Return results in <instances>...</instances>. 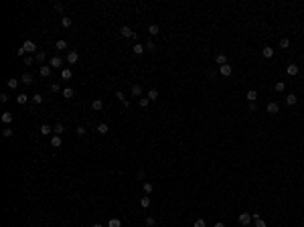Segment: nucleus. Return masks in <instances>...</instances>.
Returning a JSON list of instances; mask_svg holds the SVG:
<instances>
[{"mask_svg": "<svg viewBox=\"0 0 304 227\" xmlns=\"http://www.w3.org/2000/svg\"><path fill=\"white\" fill-rule=\"evenodd\" d=\"M61 65H63V61H61V57H59V55L51 57V61H49V67H51V69H61Z\"/></svg>", "mask_w": 304, "mask_h": 227, "instance_id": "1", "label": "nucleus"}, {"mask_svg": "<svg viewBox=\"0 0 304 227\" xmlns=\"http://www.w3.org/2000/svg\"><path fill=\"white\" fill-rule=\"evenodd\" d=\"M237 221H239L241 225H249V223H251V213H248V211H245V213H239V219H237Z\"/></svg>", "mask_w": 304, "mask_h": 227, "instance_id": "2", "label": "nucleus"}, {"mask_svg": "<svg viewBox=\"0 0 304 227\" xmlns=\"http://www.w3.org/2000/svg\"><path fill=\"white\" fill-rule=\"evenodd\" d=\"M23 49L26 51V53H34V51H37V45H34V41H24Z\"/></svg>", "mask_w": 304, "mask_h": 227, "instance_id": "3", "label": "nucleus"}, {"mask_svg": "<svg viewBox=\"0 0 304 227\" xmlns=\"http://www.w3.org/2000/svg\"><path fill=\"white\" fill-rule=\"evenodd\" d=\"M219 73H221L223 77H229V75L233 73V69H231V65H221V67H219Z\"/></svg>", "mask_w": 304, "mask_h": 227, "instance_id": "4", "label": "nucleus"}, {"mask_svg": "<svg viewBox=\"0 0 304 227\" xmlns=\"http://www.w3.org/2000/svg\"><path fill=\"white\" fill-rule=\"evenodd\" d=\"M77 59H79V53H77V51H69V53H67V63H71V65H73V63H77Z\"/></svg>", "mask_w": 304, "mask_h": 227, "instance_id": "5", "label": "nucleus"}, {"mask_svg": "<svg viewBox=\"0 0 304 227\" xmlns=\"http://www.w3.org/2000/svg\"><path fill=\"white\" fill-rule=\"evenodd\" d=\"M266 110H268V114H278V110H280V105L276 102H270L268 105H266Z\"/></svg>", "mask_w": 304, "mask_h": 227, "instance_id": "6", "label": "nucleus"}, {"mask_svg": "<svg viewBox=\"0 0 304 227\" xmlns=\"http://www.w3.org/2000/svg\"><path fill=\"white\" fill-rule=\"evenodd\" d=\"M116 97H118V102L122 103V105H126V108L130 105V102L126 100V95H124V93H122V91H116Z\"/></svg>", "mask_w": 304, "mask_h": 227, "instance_id": "7", "label": "nucleus"}, {"mask_svg": "<svg viewBox=\"0 0 304 227\" xmlns=\"http://www.w3.org/2000/svg\"><path fill=\"white\" fill-rule=\"evenodd\" d=\"M95 130H97V134H108V132H110V126L105 124V122H101V124H97Z\"/></svg>", "mask_w": 304, "mask_h": 227, "instance_id": "8", "label": "nucleus"}, {"mask_svg": "<svg viewBox=\"0 0 304 227\" xmlns=\"http://www.w3.org/2000/svg\"><path fill=\"white\" fill-rule=\"evenodd\" d=\"M120 34L128 39V37H134L136 33H132V29H130V26H122V29H120Z\"/></svg>", "mask_w": 304, "mask_h": 227, "instance_id": "9", "label": "nucleus"}, {"mask_svg": "<svg viewBox=\"0 0 304 227\" xmlns=\"http://www.w3.org/2000/svg\"><path fill=\"white\" fill-rule=\"evenodd\" d=\"M146 97L150 100V102H156V100H158V89H154V87H152V89H148V95H146Z\"/></svg>", "mask_w": 304, "mask_h": 227, "instance_id": "10", "label": "nucleus"}, {"mask_svg": "<svg viewBox=\"0 0 304 227\" xmlns=\"http://www.w3.org/2000/svg\"><path fill=\"white\" fill-rule=\"evenodd\" d=\"M215 61H217V65L221 67V65H227V57L223 55V53H219V55L215 57Z\"/></svg>", "mask_w": 304, "mask_h": 227, "instance_id": "11", "label": "nucleus"}, {"mask_svg": "<svg viewBox=\"0 0 304 227\" xmlns=\"http://www.w3.org/2000/svg\"><path fill=\"white\" fill-rule=\"evenodd\" d=\"M245 97H248V102H249V103H253V102H256V100H258V91L249 89V91H248V95H245Z\"/></svg>", "mask_w": 304, "mask_h": 227, "instance_id": "12", "label": "nucleus"}, {"mask_svg": "<svg viewBox=\"0 0 304 227\" xmlns=\"http://www.w3.org/2000/svg\"><path fill=\"white\" fill-rule=\"evenodd\" d=\"M158 33H160L158 24H150V26H148V34H150V37H156Z\"/></svg>", "mask_w": 304, "mask_h": 227, "instance_id": "13", "label": "nucleus"}, {"mask_svg": "<svg viewBox=\"0 0 304 227\" xmlns=\"http://www.w3.org/2000/svg\"><path fill=\"white\" fill-rule=\"evenodd\" d=\"M262 55L266 57V59H272V57H274V49H272V47H264Z\"/></svg>", "mask_w": 304, "mask_h": 227, "instance_id": "14", "label": "nucleus"}, {"mask_svg": "<svg viewBox=\"0 0 304 227\" xmlns=\"http://www.w3.org/2000/svg\"><path fill=\"white\" fill-rule=\"evenodd\" d=\"M91 108H93L95 112H101V110H103V102H101V100H93V103H91Z\"/></svg>", "mask_w": 304, "mask_h": 227, "instance_id": "15", "label": "nucleus"}, {"mask_svg": "<svg viewBox=\"0 0 304 227\" xmlns=\"http://www.w3.org/2000/svg\"><path fill=\"white\" fill-rule=\"evenodd\" d=\"M140 207H142V209H148V207H150V197H148V195H144V197L140 199Z\"/></svg>", "mask_w": 304, "mask_h": 227, "instance_id": "16", "label": "nucleus"}, {"mask_svg": "<svg viewBox=\"0 0 304 227\" xmlns=\"http://www.w3.org/2000/svg\"><path fill=\"white\" fill-rule=\"evenodd\" d=\"M16 102L21 103V105H24V103L29 102V95H26V93H18V95H16Z\"/></svg>", "mask_w": 304, "mask_h": 227, "instance_id": "17", "label": "nucleus"}, {"mask_svg": "<svg viewBox=\"0 0 304 227\" xmlns=\"http://www.w3.org/2000/svg\"><path fill=\"white\" fill-rule=\"evenodd\" d=\"M39 73H41L43 77H49V75H51V67H49V65H43V67L39 69Z\"/></svg>", "mask_w": 304, "mask_h": 227, "instance_id": "18", "label": "nucleus"}, {"mask_svg": "<svg viewBox=\"0 0 304 227\" xmlns=\"http://www.w3.org/2000/svg\"><path fill=\"white\" fill-rule=\"evenodd\" d=\"M2 122H4V124H12V114L10 112H4V114H2Z\"/></svg>", "mask_w": 304, "mask_h": 227, "instance_id": "19", "label": "nucleus"}, {"mask_svg": "<svg viewBox=\"0 0 304 227\" xmlns=\"http://www.w3.org/2000/svg\"><path fill=\"white\" fill-rule=\"evenodd\" d=\"M63 130H65V128H63V124L53 126V134H55V136H61V134H63Z\"/></svg>", "mask_w": 304, "mask_h": 227, "instance_id": "20", "label": "nucleus"}, {"mask_svg": "<svg viewBox=\"0 0 304 227\" xmlns=\"http://www.w3.org/2000/svg\"><path fill=\"white\" fill-rule=\"evenodd\" d=\"M23 83H24V85H33V75H31V73H24V75H23Z\"/></svg>", "mask_w": 304, "mask_h": 227, "instance_id": "21", "label": "nucleus"}, {"mask_svg": "<svg viewBox=\"0 0 304 227\" xmlns=\"http://www.w3.org/2000/svg\"><path fill=\"white\" fill-rule=\"evenodd\" d=\"M108 227H122V221H120L118 217H114V219H110V223H108Z\"/></svg>", "mask_w": 304, "mask_h": 227, "instance_id": "22", "label": "nucleus"}, {"mask_svg": "<svg viewBox=\"0 0 304 227\" xmlns=\"http://www.w3.org/2000/svg\"><path fill=\"white\" fill-rule=\"evenodd\" d=\"M71 75H73V73H71V69H61V77H63L65 81L71 79Z\"/></svg>", "mask_w": 304, "mask_h": 227, "instance_id": "23", "label": "nucleus"}, {"mask_svg": "<svg viewBox=\"0 0 304 227\" xmlns=\"http://www.w3.org/2000/svg\"><path fill=\"white\" fill-rule=\"evenodd\" d=\"M51 132H53V128H51V126H41V134H43V136H49V134H51Z\"/></svg>", "mask_w": 304, "mask_h": 227, "instance_id": "24", "label": "nucleus"}, {"mask_svg": "<svg viewBox=\"0 0 304 227\" xmlns=\"http://www.w3.org/2000/svg\"><path fill=\"white\" fill-rule=\"evenodd\" d=\"M55 47L59 49V51H63V49H67V41H63V39H59L55 43Z\"/></svg>", "mask_w": 304, "mask_h": 227, "instance_id": "25", "label": "nucleus"}, {"mask_svg": "<svg viewBox=\"0 0 304 227\" xmlns=\"http://www.w3.org/2000/svg\"><path fill=\"white\" fill-rule=\"evenodd\" d=\"M132 51H134V53H136V55H142V53H144V47H142V45H140V43H136V45H134V47H132Z\"/></svg>", "mask_w": 304, "mask_h": 227, "instance_id": "26", "label": "nucleus"}, {"mask_svg": "<svg viewBox=\"0 0 304 227\" xmlns=\"http://www.w3.org/2000/svg\"><path fill=\"white\" fill-rule=\"evenodd\" d=\"M288 75H298V65H288Z\"/></svg>", "mask_w": 304, "mask_h": 227, "instance_id": "27", "label": "nucleus"}, {"mask_svg": "<svg viewBox=\"0 0 304 227\" xmlns=\"http://www.w3.org/2000/svg\"><path fill=\"white\" fill-rule=\"evenodd\" d=\"M296 102H298V97H296L294 93H290V95L286 97V103H288V105H294V103H296Z\"/></svg>", "mask_w": 304, "mask_h": 227, "instance_id": "28", "label": "nucleus"}, {"mask_svg": "<svg viewBox=\"0 0 304 227\" xmlns=\"http://www.w3.org/2000/svg\"><path fill=\"white\" fill-rule=\"evenodd\" d=\"M51 146H55V148L61 146V136H53V138H51Z\"/></svg>", "mask_w": 304, "mask_h": 227, "instance_id": "29", "label": "nucleus"}, {"mask_svg": "<svg viewBox=\"0 0 304 227\" xmlns=\"http://www.w3.org/2000/svg\"><path fill=\"white\" fill-rule=\"evenodd\" d=\"M274 89H276L278 93H280V91H284V89H286V83H284V81H278V83L274 85Z\"/></svg>", "mask_w": 304, "mask_h": 227, "instance_id": "30", "label": "nucleus"}, {"mask_svg": "<svg viewBox=\"0 0 304 227\" xmlns=\"http://www.w3.org/2000/svg\"><path fill=\"white\" fill-rule=\"evenodd\" d=\"M132 93H134V95H142V87H140L138 83H134V85H132Z\"/></svg>", "mask_w": 304, "mask_h": 227, "instance_id": "31", "label": "nucleus"}, {"mask_svg": "<svg viewBox=\"0 0 304 227\" xmlns=\"http://www.w3.org/2000/svg\"><path fill=\"white\" fill-rule=\"evenodd\" d=\"M73 95H75V91L71 89V87H67V89H63V97H67V100H69V97H73Z\"/></svg>", "mask_w": 304, "mask_h": 227, "instance_id": "32", "label": "nucleus"}, {"mask_svg": "<svg viewBox=\"0 0 304 227\" xmlns=\"http://www.w3.org/2000/svg\"><path fill=\"white\" fill-rule=\"evenodd\" d=\"M16 85H18V81H16V79H8V81H6V87H10V89H16Z\"/></svg>", "mask_w": 304, "mask_h": 227, "instance_id": "33", "label": "nucleus"}, {"mask_svg": "<svg viewBox=\"0 0 304 227\" xmlns=\"http://www.w3.org/2000/svg\"><path fill=\"white\" fill-rule=\"evenodd\" d=\"M61 24H63L65 29H69V26H71V18H69V16H63V18H61Z\"/></svg>", "mask_w": 304, "mask_h": 227, "instance_id": "34", "label": "nucleus"}, {"mask_svg": "<svg viewBox=\"0 0 304 227\" xmlns=\"http://www.w3.org/2000/svg\"><path fill=\"white\" fill-rule=\"evenodd\" d=\"M45 51H37V55H34V59H37V61H45Z\"/></svg>", "mask_w": 304, "mask_h": 227, "instance_id": "35", "label": "nucleus"}, {"mask_svg": "<svg viewBox=\"0 0 304 227\" xmlns=\"http://www.w3.org/2000/svg\"><path fill=\"white\" fill-rule=\"evenodd\" d=\"M142 189H144V193H146V195L152 193V185H150V182H144V185H142Z\"/></svg>", "mask_w": 304, "mask_h": 227, "instance_id": "36", "label": "nucleus"}, {"mask_svg": "<svg viewBox=\"0 0 304 227\" xmlns=\"http://www.w3.org/2000/svg\"><path fill=\"white\" fill-rule=\"evenodd\" d=\"M138 103H140V108H148L150 100H148V97H140V102H138Z\"/></svg>", "mask_w": 304, "mask_h": 227, "instance_id": "37", "label": "nucleus"}, {"mask_svg": "<svg viewBox=\"0 0 304 227\" xmlns=\"http://www.w3.org/2000/svg\"><path fill=\"white\" fill-rule=\"evenodd\" d=\"M33 102L34 103H43V95H41V93H34V95H33Z\"/></svg>", "mask_w": 304, "mask_h": 227, "instance_id": "38", "label": "nucleus"}, {"mask_svg": "<svg viewBox=\"0 0 304 227\" xmlns=\"http://www.w3.org/2000/svg\"><path fill=\"white\" fill-rule=\"evenodd\" d=\"M193 227H207V223H205V219H197Z\"/></svg>", "mask_w": 304, "mask_h": 227, "instance_id": "39", "label": "nucleus"}, {"mask_svg": "<svg viewBox=\"0 0 304 227\" xmlns=\"http://www.w3.org/2000/svg\"><path fill=\"white\" fill-rule=\"evenodd\" d=\"M154 225H156L154 217H148V219H146V227H154Z\"/></svg>", "mask_w": 304, "mask_h": 227, "instance_id": "40", "label": "nucleus"}, {"mask_svg": "<svg viewBox=\"0 0 304 227\" xmlns=\"http://www.w3.org/2000/svg\"><path fill=\"white\" fill-rule=\"evenodd\" d=\"M288 45H290V41H288V39L284 37V39H282V41H280V47H282V49H286V47H288Z\"/></svg>", "mask_w": 304, "mask_h": 227, "instance_id": "41", "label": "nucleus"}, {"mask_svg": "<svg viewBox=\"0 0 304 227\" xmlns=\"http://www.w3.org/2000/svg\"><path fill=\"white\" fill-rule=\"evenodd\" d=\"M2 134H4V138H10L12 136V128H4V132H2Z\"/></svg>", "mask_w": 304, "mask_h": 227, "instance_id": "42", "label": "nucleus"}, {"mask_svg": "<svg viewBox=\"0 0 304 227\" xmlns=\"http://www.w3.org/2000/svg\"><path fill=\"white\" fill-rule=\"evenodd\" d=\"M146 49H148V51H154V49H156L154 41H148V43H146Z\"/></svg>", "mask_w": 304, "mask_h": 227, "instance_id": "43", "label": "nucleus"}, {"mask_svg": "<svg viewBox=\"0 0 304 227\" xmlns=\"http://www.w3.org/2000/svg\"><path fill=\"white\" fill-rule=\"evenodd\" d=\"M33 61H34V59H33L31 55H26V57H24V65H33Z\"/></svg>", "mask_w": 304, "mask_h": 227, "instance_id": "44", "label": "nucleus"}, {"mask_svg": "<svg viewBox=\"0 0 304 227\" xmlns=\"http://www.w3.org/2000/svg\"><path fill=\"white\" fill-rule=\"evenodd\" d=\"M85 132H87V130H85V128H83V126H77V134H79V136H83V134H85Z\"/></svg>", "mask_w": 304, "mask_h": 227, "instance_id": "45", "label": "nucleus"}, {"mask_svg": "<svg viewBox=\"0 0 304 227\" xmlns=\"http://www.w3.org/2000/svg\"><path fill=\"white\" fill-rule=\"evenodd\" d=\"M0 102L6 103V102H8V95H6V93H0Z\"/></svg>", "mask_w": 304, "mask_h": 227, "instance_id": "46", "label": "nucleus"}, {"mask_svg": "<svg viewBox=\"0 0 304 227\" xmlns=\"http://www.w3.org/2000/svg\"><path fill=\"white\" fill-rule=\"evenodd\" d=\"M256 227H266V223H264L262 219H258V221H256Z\"/></svg>", "mask_w": 304, "mask_h": 227, "instance_id": "47", "label": "nucleus"}, {"mask_svg": "<svg viewBox=\"0 0 304 227\" xmlns=\"http://www.w3.org/2000/svg\"><path fill=\"white\" fill-rule=\"evenodd\" d=\"M251 219H253V221H258V219H259V213H258V211H256V213H251Z\"/></svg>", "mask_w": 304, "mask_h": 227, "instance_id": "48", "label": "nucleus"}, {"mask_svg": "<svg viewBox=\"0 0 304 227\" xmlns=\"http://www.w3.org/2000/svg\"><path fill=\"white\" fill-rule=\"evenodd\" d=\"M59 89H61V87H59L57 83H53V85H51V91H59Z\"/></svg>", "mask_w": 304, "mask_h": 227, "instance_id": "49", "label": "nucleus"}, {"mask_svg": "<svg viewBox=\"0 0 304 227\" xmlns=\"http://www.w3.org/2000/svg\"><path fill=\"white\" fill-rule=\"evenodd\" d=\"M213 227H225V225H223V223H221V221H219V223H215Z\"/></svg>", "mask_w": 304, "mask_h": 227, "instance_id": "50", "label": "nucleus"}, {"mask_svg": "<svg viewBox=\"0 0 304 227\" xmlns=\"http://www.w3.org/2000/svg\"><path fill=\"white\" fill-rule=\"evenodd\" d=\"M91 227H103V225H101V223H93Z\"/></svg>", "mask_w": 304, "mask_h": 227, "instance_id": "51", "label": "nucleus"}]
</instances>
